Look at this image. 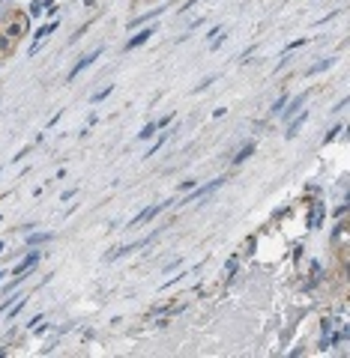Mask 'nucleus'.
<instances>
[{
	"label": "nucleus",
	"instance_id": "f257e3e1",
	"mask_svg": "<svg viewBox=\"0 0 350 358\" xmlns=\"http://www.w3.org/2000/svg\"><path fill=\"white\" fill-rule=\"evenodd\" d=\"M24 30H27V18H24V12H6L3 18H0V63L15 51V45H18Z\"/></svg>",
	"mask_w": 350,
	"mask_h": 358
},
{
	"label": "nucleus",
	"instance_id": "f03ea898",
	"mask_svg": "<svg viewBox=\"0 0 350 358\" xmlns=\"http://www.w3.org/2000/svg\"><path fill=\"white\" fill-rule=\"evenodd\" d=\"M96 57H99V51H93L90 57H81V63H78V66H75V69H72V75H69V78H75V75H78V72H81V69H87V66H90V63L96 60Z\"/></svg>",
	"mask_w": 350,
	"mask_h": 358
},
{
	"label": "nucleus",
	"instance_id": "7ed1b4c3",
	"mask_svg": "<svg viewBox=\"0 0 350 358\" xmlns=\"http://www.w3.org/2000/svg\"><path fill=\"white\" fill-rule=\"evenodd\" d=\"M159 209H162V203H159V206H150V209H147V212H141V215H138V218H135V221H132V227H138V224H144V221H150V218H153V215H156V212H159Z\"/></svg>",
	"mask_w": 350,
	"mask_h": 358
},
{
	"label": "nucleus",
	"instance_id": "20e7f679",
	"mask_svg": "<svg viewBox=\"0 0 350 358\" xmlns=\"http://www.w3.org/2000/svg\"><path fill=\"white\" fill-rule=\"evenodd\" d=\"M36 260H39V254H30V257H27V260H24V263H21L18 268H15V278H21V272H27V268H30V266H34V263H36Z\"/></svg>",
	"mask_w": 350,
	"mask_h": 358
},
{
	"label": "nucleus",
	"instance_id": "39448f33",
	"mask_svg": "<svg viewBox=\"0 0 350 358\" xmlns=\"http://www.w3.org/2000/svg\"><path fill=\"white\" fill-rule=\"evenodd\" d=\"M150 36H153V30H144V33H138V36L132 39V42H129V48H135V45H144Z\"/></svg>",
	"mask_w": 350,
	"mask_h": 358
},
{
	"label": "nucleus",
	"instance_id": "423d86ee",
	"mask_svg": "<svg viewBox=\"0 0 350 358\" xmlns=\"http://www.w3.org/2000/svg\"><path fill=\"white\" fill-rule=\"evenodd\" d=\"M321 215H323V206L317 203V206H314V212H312V227H314L317 221H321Z\"/></svg>",
	"mask_w": 350,
	"mask_h": 358
}]
</instances>
